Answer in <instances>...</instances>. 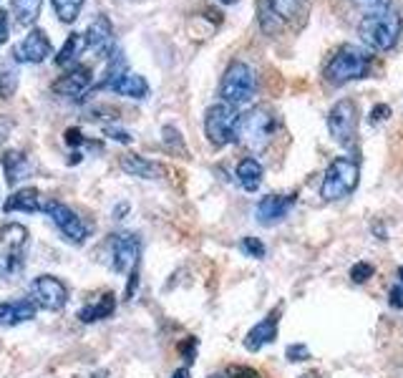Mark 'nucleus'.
Masks as SVG:
<instances>
[{
	"label": "nucleus",
	"mask_w": 403,
	"mask_h": 378,
	"mask_svg": "<svg viewBox=\"0 0 403 378\" xmlns=\"http://www.w3.org/2000/svg\"><path fill=\"white\" fill-rule=\"evenodd\" d=\"M0 164H3V172H6V182L11 187H15L20 179H25L30 172V164L28 159H25L23 151H3V156H0Z\"/></svg>",
	"instance_id": "obj_22"
},
{
	"label": "nucleus",
	"mask_w": 403,
	"mask_h": 378,
	"mask_svg": "<svg viewBox=\"0 0 403 378\" xmlns=\"http://www.w3.org/2000/svg\"><path fill=\"white\" fill-rule=\"evenodd\" d=\"M103 134H106V137H111L114 141H121V144H132V134L124 132V129H114V126H106V129H103Z\"/></svg>",
	"instance_id": "obj_37"
},
{
	"label": "nucleus",
	"mask_w": 403,
	"mask_h": 378,
	"mask_svg": "<svg viewBox=\"0 0 403 378\" xmlns=\"http://www.w3.org/2000/svg\"><path fill=\"white\" fill-rule=\"evenodd\" d=\"M277 315H280V308H275L267 318H262L250 333H247L245 348L250 351V353H257L262 346H267V343H272L277 338Z\"/></svg>",
	"instance_id": "obj_16"
},
{
	"label": "nucleus",
	"mask_w": 403,
	"mask_h": 378,
	"mask_svg": "<svg viewBox=\"0 0 403 378\" xmlns=\"http://www.w3.org/2000/svg\"><path fill=\"white\" fill-rule=\"evenodd\" d=\"M298 378H325V373L323 371H307V373H302V376H298Z\"/></svg>",
	"instance_id": "obj_42"
},
{
	"label": "nucleus",
	"mask_w": 403,
	"mask_h": 378,
	"mask_svg": "<svg viewBox=\"0 0 403 378\" xmlns=\"http://www.w3.org/2000/svg\"><path fill=\"white\" fill-rule=\"evenodd\" d=\"M210 378H224V376H217V373H215V376H210Z\"/></svg>",
	"instance_id": "obj_48"
},
{
	"label": "nucleus",
	"mask_w": 403,
	"mask_h": 378,
	"mask_svg": "<svg viewBox=\"0 0 403 378\" xmlns=\"http://www.w3.org/2000/svg\"><path fill=\"white\" fill-rule=\"evenodd\" d=\"M89 49V41H86V33H68V38H66V43L60 46V51H58V56H56V63L58 66H79L76 61L81 58V53Z\"/></svg>",
	"instance_id": "obj_24"
},
{
	"label": "nucleus",
	"mask_w": 403,
	"mask_h": 378,
	"mask_svg": "<svg viewBox=\"0 0 403 378\" xmlns=\"http://www.w3.org/2000/svg\"><path fill=\"white\" fill-rule=\"evenodd\" d=\"M162 137H164V144H167L169 149L179 151V154H187V149H184V141H181V134L177 132L174 126H164Z\"/></svg>",
	"instance_id": "obj_30"
},
{
	"label": "nucleus",
	"mask_w": 403,
	"mask_h": 378,
	"mask_svg": "<svg viewBox=\"0 0 403 378\" xmlns=\"http://www.w3.org/2000/svg\"><path fill=\"white\" fill-rule=\"evenodd\" d=\"M53 53V43H51L49 33L43 28H33L23 41L13 49V56L18 63H43Z\"/></svg>",
	"instance_id": "obj_12"
},
{
	"label": "nucleus",
	"mask_w": 403,
	"mask_h": 378,
	"mask_svg": "<svg viewBox=\"0 0 403 378\" xmlns=\"http://www.w3.org/2000/svg\"><path fill=\"white\" fill-rule=\"evenodd\" d=\"M355 6L363 8L366 13H376V11H385L391 8V0H353Z\"/></svg>",
	"instance_id": "obj_34"
},
{
	"label": "nucleus",
	"mask_w": 403,
	"mask_h": 378,
	"mask_svg": "<svg viewBox=\"0 0 403 378\" xmlns=\"http://www.w3.org/2000/svg\"><path fill=\"white\" fill-rule=\"evenodd\" d=\"M255 89H257V78H255L252 66L245 61H232L222 76V84H219V99H222V103L237 108L242 103L252 101Z\"/></svg>",
	"instance_id": "obj_4"
},
{
	"label": "nucleus",
	"mask_w": 403,
	"mask_h": 378,
	"mask_svg": "<svg viewBox=\"0 0 403 378\" xmlns=\"http://www.w3.org/2000/svg\"><path fill=\"white\" fill-rule=\"evenodd\" d=\"M235 177L245 192H257L260 184H262V177H265V169H262V164H260L255 156H245V159H240V164H237Z\"/></svg>",
	"instance_id": "obj_19"
},
{
	"label": "nucleus",
	"mask_w": 403,
	"mask_h": 378,
	"mask_svg": "<svg viewBox=\"0 0 403 378\" xmlns=\"http://www.w3.org/2000/svg\"><path fill=\"white\" fill-rule=\"evenodd\" d=\"M376 267L371 263H366V260H361V263H355L353 267H350V280L355 282V285H363V282H368L371 277H373Z\"/></svg>",
	"instance_id": "obj_29"
},
{
	"label": "nucleus",
	"mask_w": 403,
	"mask_h": 378,
	"mask_svg": "<svg viewBox=\"0 0 403 378\" xmlns=\"http://www.w3.org/2000/svg\"><path fill=\"white\" fill-rule=\"evenodd\" d=\"M358 179H361V159L348 154L335 156L323 177L320 197H323L325 202L345 199L348 194H353V189L358 187Z\"/></svg>",
	"instance_id": "obj_2"
},
{
	"label": "nucleus",
	"mask_w": 403,
	"mask_h": 378,
	"mask_svg": "<svg viewBox=\"0 0 403 378\" xmlns=\"http://www.w3.org/2000/svg\"><path fill=\"white\" fill-rule=\"evenodd\" d=\"M51 3H53V11L60 23H73V20L79 18L86 0H51Z\"/></svg>",
	"instance_id": "obj_27"
},
{
	"label": "nucleus",
	"mask_w": 403,
	"mask_h": 378,
	"mask_svg": "<svg viewBox=\"0 0 403 378\" xmlns=\"http://www.w3.org/2000/svg\"><path fill=\"white\" fill-rule=\"evenodd\" d=\"M43 212L51 217V222L60 229V234L71 245H84L91 237V225L86 222L84 217L76 215L68 204L58 202V199H49V202H43Z\"/></svg>",
	"instance_id": "obj_8"
},
{
	"label": "nucleus",
	"mask_w": 403,
	"mask_h": 378,
	"mask_svg": "<svg viewBox=\"0 0 403 378\" xmlns=\"http://www.w3.org/2000/svg\"><path fill=\"white\" fill-rule=\"evenodd\" d=\"M179 353L184 355V360H187V368L194 363V358H197V338L189 336L187 341L179 343Z\"/></svg>",
	"instance_id": "obj_33"
},
{
	"label": "nucleus",
	"mask_w": 403,
	"mask_h": 378,
	"mask_svg": "<svg viewBox=\"0 0 403 378\" xmlns=\"http://www.w3.org/2000/svg\"><path fill=\"white\" fill-rule=\"evenodd\" d=\"M8 36H11V15L6 8H0V46L8 41Z\"/></svg>",
	"instance_id": "obj_36"
},
{
	"label": "nucleus",
	"mask_w": 403,
	"mask_h": 378,
	"mask_svg": "<svg viewBox=\"0 0 403 378\" xmlns=\"http://www.w3.org/2000/svg\"><path fill=\"white\" fill-rule=\"evenodd\" d=\"M121 169L132 177H139V179H159L162 177V167L151 159H144L139 154H127L121 156Z\"/></svg>",
	"instance_id": "obj_23"
},
{
	"label": "nucleus",
	"mask_w": 403,
	"mask_h": 378,
	"mask_svg": "<svg viewBox=\"0 0 403 378\" xmlns=\"http://www.w3.org/2000/svg\"><path fill=\"white\" fill-rule=\"evenodd\" d=\"M222 3H227V6H232V3H237V0H222Z\"/></svg>",
	"instance_id": "obj_47"
},
{
	"label": "nucleus",
	"mask_w": 403,
	"mask_h": 378,
	"mask_svg": "<svg viewBox=\"0 0 403 378\" xmlns=\"http://www.w3.org/2000/svg\"><path fill=\"white\" fill-rule=\"evenodd\" d=\"M328 132L338 144H350L358 134V103L353 99H340L328 111Z\"/></svg>",
	"instance_id": "obj_9"
},
{
	"label": "nucleus",
	"mask_w": 403,
	"mask_h": 378,
	"mask_svg": "<svg viewBox=\"0 0 403 378\" xmlns=\"http://www.w3.org/2000/svg\"><path fill=\"white\" fill-rule=\"evenodd\" d=\"M240 250L245 252L247 258H255V260L265 258V245H262V240H257V237H242Z\"/></svg>",
	"instance_id": "obj_28"
},
{
	"label": "nucleus",
	"mask_w": 403,
	"mask_h": 378,
	"mask_svg": "<svg viewBox=\"0 0 403 378\" xmlns=\"http://www.w3.org/2000/svg\"><path fill=\"white\" fill-rule=\"evenodd\" d=\"M227 378H260V373L255 371V368H247V366H229Z\"/></svg>",
	"instance_id": "obj_35"
},
{
	"label": "nucleus",
	"mask_w": 403,
	"mask_h": 378,
	"mask_svg": "<svg viewBox=\"0 0 403 378\" xmlns=\"http://www.w3.org/2000/svg\"><path fill=\"white\" fill-rule=\"evenodd\" d=\"M388 303H391V308H396V310H403V285H393V288L388 290Z\"/></svg>",
	"instance_id": "obj_38"
},
{
	"label": "nucleus",
	"mask_w": 403,
	"mask_h": 378,
	"mask_svg": "<svg viewBox=\"0 0 403 378\" xmlns=\"http://www.w3.org/2000/svg\"><path fill=\"white\" fill-rule=\"evenodd\" d=\"M6 212H25V215H36V212L43 210L41 204V192L36 187H23V189H15L11 197L3 204Z\"/></svg>",
	"instance_id": "obj_18"
},
{
	"label": "nucleus",
	"mask_w": 403,
	"mask_h": 378,
	"mask_svg": "<svg viewBox=\"0 0 403 378\" xmlns=\"http://www.w3.org/2000/svg\"><path fill=\"white\" fill-rule=\"evenodd\" d=\"M172 378H192V376H189V368H179V371L172 373Z\"/></svg>",
	"instance_id": "obj_43"
},
{
	"label": "nucleus",
	"mask_w": 403,
	"mask_h": 378,
	"mask_svg": "<svg viewBox=\"0 0 403 378\" xmlns=\"http://www.w3.org/2000/svg\"><path fill=\"white\" fill-rule=\"evenodd\" d=\"M86 41H89V49L96 51L101 58H111V53L116 51V41H114V25L106 15H96L91 20V25L86 28Z\"/></svg>",
	"instance_id": "obj_14"
},
{
	"label": "nucleus",
	"mask_w": 403,
	"mask_h": 378,
	"mask_svg": "<svg viewBox=\"0 0 403 378\" xmlns=\"http://www.w3.org/2000/svg\"><path fill=\"white\" fill-rule=\"evenodd\" d=\"M43 0H11V11L15 15V23L23 25V28H30L36 23L38 15H41Z\"/></svg>",
	"instance_id": "obj_25"
},
{
	"label": "nucleus",
	"mask_w": 403,
	"mask_h": 378,
	"mask_svg": "<svg viewBox=\"0 0 403 378\" xmlns=\"http://www.w3.org/2000/svg\"><path fill=\"white\" fill-rule=\"evenodd\" d=\"M136 288H139V267L132 272V275H129V285H127V290H124V298H127V301H132L134 293H136Z\"/></svg>",
	"instance_id": "obj_40"
},
{
	"label": "nucleus",
	"mask_w": 403,
	"mask_h": 378,
	"mask_svg": "<svg viewBox=\"0 0 403 378\" xmlns=\"http://www.w3.org/2000/svg\"><path fill=\"white\" fill-rule=\"evenodd\" d=\"M36 303L30 298H23V301H8L0 303V325H20L28 323V320L36 318Z\"/></svg>",
	"instance_id": "obj_17"
},
{
	"label": "nucleus",
	"mask_w": 403,
	"mask_h": 378,
	"mask_svg": "<svg viewBox=\"0 0 403 378\" xmlns=\"http://www.w3.org/2000/svg\"><path fill=\"white\" fill-rule=\"evenodd\" d=\"M106 376H108L106 371H101V373H94V378H106Z\"/></svg>",
	"instance_id": "obj_45"
},
{
	"label": "nucleus",
	"mask_w": 403,
	"mask_h": 378,
	"mask_svg": "<svg viewBox=\"0 0 403 378\" xmlns=\"http://www.w3.org/2000/svg\"><path fill=\"white\" fill-rule=\"evenodd\" d=\"M86 139H84V134H81V129H68L66 132V144H71V146H79V144H84Z\"/></svg>",
	"instance_id": "obj_41"
},
{
	"label": "nucleus",
	"mask_w": 403,
	"mask_h": 378,
	"mask_svg": "<svg viewBox=\"0 0 403 378\" xmlns=\"http://www.w3.org/2000/svg\"><path fill=\"white\" fill-rule=\"evenodd\" d=\"M94 84V71L91 66H73L66 76H60L53 84V91L60 96H81L89 86Z\"/></svg>",
	"instance_id": "obj_15"
},
{
	"label": "nucleus",
	"mask_w": 403,
	"mask_h": 378,
	"mask_svg": "<svg viewBox=\"0 0 403 378\" xmlns=\"http://www.w3.org/2000/svg\"><path fill=\"white\" fill-rule=\"evenodd\" d=\"M275 129H277V119L270 108L255 106L240 119V139H237V141H245V144L252 146V149H262L272 139Z\"/></svg>",
	"instance_id": "obj_7"
},
{
	"label": "nucleus",
	"mask_w": 403,
	"mask_h": 378,
	"mask_svg": "<svg viewBox=\"0 0 403 378\" xmlns=\"http://www.w3.org/2000/svg\"><path fill=\"white\" fill-rule=\"evenodd\" d=\"M108 91H114V94H121V96H129V99H149V84H146L144 76H139V73H132L127 71L121 78H116L114 84L108 86Z\"/></svg>",
	"instance_id": "obj_20"
},
{
	"label": "nucleus",
	"mask_w": 403,
	"mask_h": 378,
	"mask_svg": "<svg viewBox=\"0 0 403 378\" xmlns=\"http://www.w3.org/2000/svg\"><path fill=\"white\" fill-rule=\"evenodd\" d=\"M368 68H371V53L368 51L358 49V46H343L328 61L325 81L333 86H343L350 84V81H358V78H366Z\"/></svg>",
	"instance_id": "obj_3"
},
{
	"label": "nucleus",
	"mask_w": 403,
	"mask_h": 378,
	"mask_svg": "<svg viewBox=\"0 0 403 378\" xmlns=\"http://www.w3.org/2000/svg\"><path fill=\"white\" fill-rule=\"evenodd\" d=\"M28 298L36 303V308H41V310L58 313V310H63L68 303V288L58 280V277L41 275L30 282Z\"/></svg>",
	"instance_id": "obj_10"
},
{
	"label": "nucleus",
	"mask_w": 403,
	"mask_h": 378,
	"mask_svg": "<svg viewBox=\"0 0 403 378\" xmlns=\"http://www.w3.org/2000/svg\"><path fill=\"white\" fill-rule=\"evenodd\" d=\"M111 267L119 275H132L141 260V240L132 232H121L111 237Z\"/></svg>",
	"instance_id": "obj_11"
},
{
	"label": "nucleus",
	"mask_w": 403,
	"mask_h": 378,
	"mask_svg": "<svg viewBox=\"0 0 403 378\" xmlns=\"http://www.w3.org/2000/svg\"><path fill=\"white\" fill-rule=\"evenodd\" d=\"M391 116V106H385V103H378V106L371 111V124H378V121L388 119Z\"/></svg>",
	"instance_id": "obj_39"
},
{
	"label": "nucleus",
	"mask_w": 403,
	"mask_h": 378,
	"mask_svg": "<svg viewBox=\"0 0 403 378\" xmlns=\"http://www.w3.org/2000/svg\"><path fill=\"white\" fill-rule=\"evenodd\" d=\"M293 204H295V194H270V197L260 199L255 217H257V222L262 227H275L288 217Z\"/></svg>",
	"instance_id": "obj_13"
},
{
	"label": "nucleus",
	"mask_w": 403,
	"mask_h": 378,
	"mask_svg": "<svg viewBox=\"0 0 403 378\" xmlns=\"http://www.w3.org/2000/svg\"><path fill=\"white\" fill-rule=\"evenodd\" d=\"M267 3H270V11L280 20H293L307 6V0H267Z\"/></svg>",
	"instance_id": "obj_26"
},
{
	"label": "nucleus",
	"mask_w": 403,
	"mask_h": 378,
	"mask_svg": "<svg viewBox=\"0 0 403 378\" xmlns=\"http://www.w3.org/2000/svg\"><path fill=\"white\" fill-rule=\"evenodd\" d=\"M285 358L290 363H302V360L310 358V348H307L305 343H290L288 348H285Z\"/></svg>",
	"instance_id": "obj_32"
},
{
	"label": "nucleus",
	"mask_w": 403,
	"mask_h": 378,
	"mask_svg": "<svg viewBox=\"0 0 403 378\" xmlns=\"http://www.w3.org/2000/svg\"><path fill=\"white\" fill-rule=\"evenodd\" d=\"M403 30V18L396 11L385 8V11H376V13H366L358 23V36L366 43L368 49L376 51H388L393 49L401 38Z\"/></svg>",
	"instance_id": "obj_1"
},
{
	"label": "nucleus",
	"mask_w": 403,
	"mask_h": 378,
	"mask_svg": "<svg viewBox=\"0 0 403 378\" xmlns=\"http://www.w3.org/2000/svg\"><path fill=\"white\" fill-rule=\"evenodd\" d=\"M25 252H28V229L18 222H8L0 227V270L15 275L23 270Z\"/></svg>",
	"instance_id": "obj_6"
},
{
	"label": "nucleus",
	"mask_w": 403,
	"mask_h": 378,
	"mask_svg": "<svg viewBox=\"0 0 403 378\" xmlns=\"http://www.w3.org/2000/svg\"><path fill=\"white\" fill-rule=\"evenodd\" d=\"M124 212H129V204H119V207H116V220H121V215H124Z\"/></svg>",
	"instance_id": "obj_44"
},
{
	"label": "nucleus",
	"mask_w": 403,
	"mask_h": 378,
	"mask_svg": "<svg viewBox=\"0 0 403 378\" xmlns=\"http://www.w3.org/2000/svg\"><path fill=\"white\" fill-rule=\"evenodd\" d=\"M240 119L235 106L229 103H215L205 114V134L215 146L235 144L240 139Z\"/></svg>",
	"instance_id": "obj_5"
},
{
	"label": "nucleus",
	"mask_w": 403,
	"mask_h": 378,
	"mask_svg": "<svg viewBox=\"0 0 403 378\" xmlns=\"http://www.w3.org/2000/svg\"><path fill=\"white\" fill-rule=\"evenodd\" d=\"M15 84H18V78L11 68H0V99H8L13 96V91H15Z\"/></svg>",
	"instance_id": "obj_31"
},
{
	"label": "nucleus",
	"mask_w": 403,
	"mask_h": 378,
	"mask_svg": "<svg viewBox=\"0 0 403 378\" xmlns=\"http://www.w3.org/2000/svg\"><path fill=\"white\" fill-rule=\"evenodd\" d=\"M116 310V298L114 293H103L98 295L96 301H91L89 305H84L79 310V320L81 323H96V320L111 318Z\"/></svg>",
	"instance_id": "obj_21"
},
{
	"label": "nucleus",
	"mask_w": 403,
	"mask_h": 378,
	"mask_svg": "<svg viewBox=\"0 0 403 378\" xmlns=\"http://www.w3.org/2000/svg\"><path fill=\"white\" fill-rule=\"evenodd\" d=\"M398 280H401V285H403V265L398 267Z\"/></svg>",
	"instance_id": "obj_46"
}]
</instances>
